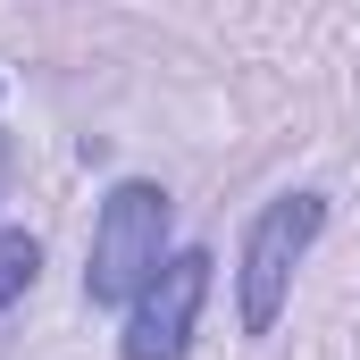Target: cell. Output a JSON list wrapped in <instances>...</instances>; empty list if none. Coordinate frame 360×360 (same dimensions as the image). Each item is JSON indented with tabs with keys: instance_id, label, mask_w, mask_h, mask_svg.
Instances as JSON below:
<instances>
[{
	"instance_id": "1",
	"label": "cell",
	"mask_w": 360,
	"mask_h": 360,
	"mask_svg": "<svg viewBox=\"0 0 360 360\" xmlns=\"http://www.w3.org/2000/svg\"><path fill=\"white\" fill-rule=\"evenodd\" d=\"M168 184L151 176H117L92 210V243H84V302L92 310H134V293L168 269Z\"/></svg>"
},
{
	"instance_id": "2",
	"label": "cell",
	"mask_w": 360,
	"mask_h": 360,
	"mask_svg": "<svg viewBox=\"0 0 360 360\" xmlns=\"http://www.w3.org/2000/svg\"><path fill=\"white\" fill-rule=\"evenodd\" d=\"M319 235H327V193L293 184V193L260 201V218L243 226V260H235V319H243V335H269L276 319H285L293 269L310 260Z\"/></svg>"
},
{
	"instance_id": "3",
	"label": "cell",
	"mask_w": 360,
	"mask_h": 360,
	"mask_svg": "<svg viewBox=\"0 0 360 360\" xmlns=\"http://www.w3.org/2000/svg\"><path fill=\"white\" fill-rule=\"evenodd\" d=\"M210 252L184 243L168 252V269L151 276L126 310V335H117V360H184L193 352V327H201V302H210Z\"/></svg>"
},
{
	"instance_id": "4",
	"label": "cell",
	"mask_w": 360,
	"mask_h": 360,
	"mask_svg": "<svg viewBox=\"0 0 360 360\" xmlns=\"http://www.w3.org/2000/svg\"><path fill=\"white\" fill-rule=\"evenodd\" d=\"M34 276H42V243L25 226H0V310H17L34 293Z\"/></svg>"
},
{
	"instance_id": "5",
	"label": "cell",
	"mask_w": 360,
	"mask_h": 360,
	"mask_svg": "<svg viewBox=\"0 0 360 360\" xmlns=\"http://www.w3.org/2000/svg\"><path fill=\"white\" fill-rule=\"evenodd\" d=\"M0 193H8V143H0Z\"/></svg>"
}]
</instances>
